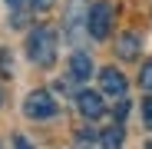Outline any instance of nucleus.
I'll return each mask as SVG.
<instances>
[{
  "label": "nucleus",
  "mask_w": 152,
  "mask_h": 149,
  "mask_svg": "<svg viewBox=\"0 0 152 149\" xmlns=\"http://www.w3.org/2000/svg\"><path fill=\"white\" fill-rule=\"evenodd\" d=\"M27 53H30V60H33L37 66H53V60H56V33L50 30V27L30 30V37H27Z\"/></svg>",
  "instance_id": "f257e3e1"
},
{
  "label": "nucleus",
  "mask_w": 152,
  "mask_h": 149,
  "mask_svg": "<svg viewBox=\"0 0 152 149\" xmlns=\"http://www.w3.org/2000/svg\"><path fill=\"white\" fill-rule=\"evenodd\" d=\"M109 23H113V4L99 0V4H93L86 10V30H89L93 40H106L109 37Z\"/></svg>",
  "instance_id": "f03ea898"
},
{
  "label": "nucleus",
  "mask_w": 152,
  "mask_h": 149,
  "mask_svg": "<svg viewBox=\"0 0 152 149\" xmlns=\"http://www.w3.org/2000/svg\"><path fill=\"white\" fill-rule=\"evenodd\" d=\"M23 109H27L30 119H50V116H56V99L46 90H33L27 96V103H23Z\"/></svg>",
  "instance_id": "7ed1b4c3"
},
{
  "label": "nucleus",
  "mask_w": 152,
  "mask_h": 149,
  "mask_svg": "<svg viewBox=\"0 0 152 149\" xmlns=\"http://www.w3.org/2000/svg\"><path fill=\"white\" fill-rule=\"evenodd\" d=\"M99 86H103V93H109V96H126V76L116 70V66H103L99 70Z\"/></svg>",
  "instance_id": "20e7f679"
},
{
  "label": "nucleus",
  "mask_w": 152,
  "mask_h": 149,
  "mask_svg": "<svg viewBox=\"0 0 152 149\" xmlns=\"http://www.w3.org/2000/svg\"><path fill=\"white\" fill-rule=\"evenodd\" d=\"M76 103H80V113L86 116V119H99L103 116V96H96L93 90H83V93H76Z\"/></svg>",
  "instance_id": "39448f33"
},
{
  "label": "nucleus",
  "mask_w": 152,
  "mask_h": 149,
  "mask_svg": "<svg viewBox=\"0 0 152 149\" xmlns=\"http://www.w3.org/2000/svg\"><path fill=\"white\" fill-rule=\"evenodd\" d=\"M116 53H119L122 60H136V57H139V37H136V33H122V37L116 40Z\"/></svg>",
  "instance_id": "423d86ee"
},
{
  "label": "nucleus",
  "mask_w": 152,
  "mask_h": 149,
  "mask_svg": "<svg viewBox=\"0 0 152 149\" xmlns=\"http://www.w3.org/2000/svg\"><path fill=\"white\" fill-rule=\"evenodd\" d=\"M89 73H93V60L86 53H73L69 60V76L73 80H89Z\"/></svg>",
  "instance_id": "0eeeda50"
},
{
  "label": "nucleus",
  "mask_w": 152,
  "mask_h": 149,
  "mask_svg": "<svg viewBox=\"0 0 152 149\" xmlns=\"http://www.w3.org/2000/svg\"><path fill=\"white\" fill-rule=\"evenodd\" d=\"M99 149H122V129H119V126L103 129V136H99Z\"/></svg>",
  "instance_id": "6e6552de"
},
{
  "label": "nucleus",
  "mask_w": 152,
  "mask_h": 149,
  "mask_svg": "<svg viewBox=\"0 0 152 149\" xmlns=\"http://www.w3.org/2000/svg\"><path fill=\"white\" fill-rule=\"evenodd\" d=\"M139 83H142L145 90H152V60L142 66V73H139Z\"/></svg>",
  "instance_id": "1a4fd4ad"
},
{
  "label": "nucleus",
  "mask_w": 152,
  "mask_h": 149,
  "mask_svg": "<svg viewBox=\"0 0 152 149\" xmlns=\"http://www.w3.org/2000/svg\"><path fill=\"white\" fill-rule=\"evenodd\" d=\"M142 123L152 126V96H145V103H142Z\"/></svg>",
  "instance_id": "9d476101"
},
{
  "label": "nucleus",
  "mask_w": 152,
  "mask_h": 149,
  "mask_svg": "<svg viewBox=\"0 0 152 149\" xmlns=\"http://www.w3.org/2000/svg\"><path fill=\"white\" fill-rule=\"evenodd\" d=\"M129 113V103H126V96H119V106H116V119H126Z\"/></svg>",
  "instance_id": "9b49d317"
},
{
  "label": "nucleus",
  "mask_w": 152,
  "mask_h": 149,
  "mask_svg": "<svg viewBox=\"0 0 152 149\" xmlns=\"http://www.w3.org/2000/svg\"><path fill=\"white\" fill-rule=\"evenodd\" d=\"M13 146H17V149H33V146H30L27 139H23V136H17V139H13Z\"/></svg>",
  "instance_id": "f8f14e48"
},
{
  "label": "nucleus",
  "mask_w": 152,
  "mask_h": 149,
  "mask_svg": "<svg viewBox=\"0 0 152 149\" xmlns=\"http://www.w3.org/2000/svg\"><path fill=\"white\" fill-rule=\"evenodd\" d=\"M30 4H33V7H37V10H46V7H50V4H53V0H30Z\"/></svg>",
  "instance_id": "ddd939ff"
},
{
  "label": "nucleus",
  "mask_w": 152,
  "mask_h": 149,
  "mask_svg": "<svg viewBox=\"0 0 152 149\" xmlns=\"http://www.w3.org/2000/svg\"><path fill=\"white\" fill-rule=\"evenodd\" d=\"M7 4H10V7H17V4H23V0H7Z\"/></svg>",
  "instance_id": "4468645a"
},
{
  "label": "nucleus",
  "mask_w": 152,
  "mask_h": 149,
  "mask_svg": "<svg viewBox=\"0 0 152 149\" xmlns=\"http://www.w3.org/2000/svg\"><path fill=\"white\" fill-rule=\"evenodd\" d=\"M0 106H4V93H0Z\"/></svg>",
  "instance_id": "2eb2a0df"
}]
</instances>
